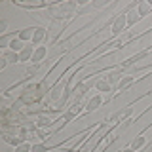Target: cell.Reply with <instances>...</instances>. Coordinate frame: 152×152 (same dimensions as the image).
<instances>
[{
	"mask_svg": "<svg viewBox=\"0 0 152 152\" xmlns=\"http://www.w3.org/2000/svg\"><path fill=\"white\" fill-rule=\"evenodd\" d=\"M126 23H127L126 15H120V17L116 19V23H114V27H112V32H114V34H120V32H122V28L126 27Z\"/></svg>",
	"mask_w": 152,
	"mask_h": 152,
	"instance_id": "obj_1",
	"label": "cell"
},
{
	"mask_svg": "<svg viewBox=\"0 0 152 152\" xmlns=\"http://www.w3.org/2000/svg\"><path fill=\"white\" fill-rule=\"evenodd\" d=\"M32 55H34V50H32V46H25V48L21 50V53H19L21 61H28V59H32Z\"/></svg>",
	"mask_w": 152,
	"mask_h": 152,
	"instance_id": "obj_2",
	"label": "cell"
},
{
	"mask_svg": "<svg viewBox=\"0 0 152 152\" xmlns=\"http://www.w3.org/2000/svg\"><path fill=\"white\" fill-rule=\"evenodd\" d=\"M32 36H34V28H23V31L19 32L17 38H19L21 42H23V40H31V42H32Z\"/></svg>",
	"mask_w": 152,
	"mask_h": 152,
	"instance_id": "obj_3",
	"label": "cell"
},
{
	"mask_svg": "<svg viewBox=\"0 0 152 152\" xmlns=\"http://www.w3.org/2000/svg\"><path fill=\"white\" fill-rule=\"evenodd\" d=\"M46 36V31L44 28H34V36H32V44H40Z\"/></svg>",
	"mask_w": 152,
	"mask_h": 152,
	"instance_id": "obj_4",
	"label": "cell"
},
{
	"mask_svg": "<svg viewBox=\"0 0 152 152\" xmlns=\"http://www.w3.org/2000/svg\"><path fill=\"white\" fill-rule=\"evenodd\" d=\"M10 48H12V51H15V53H21V50L25 46H23V42L19 40V38H13V40L10 42Z\"/></svg>",
	"mask_w": 152,
	"mask_h": 152,
	"instance_id": "obj_5",
	"label": "cell"
},
{
	"mask_svg": "<svg viewBox=\"0 0 152 152\" xmlns=\"http://www.w3.org/2000/svg\"><path fill=\"white\" fill-rule=\"evenodd\" d=\"M101 95H95L93 99H89V103H88V110H95V108H99V104H101Z\"/></svg>",
	"mask_w": 152,
	"mask_h": 152,
	"instance_id": "obj_6",
	"label": "cell"
},
{
	"mask_svg": "<svg viewBox=\"0 0 152 152\" xmlns=\"http://www.w3.org/2000/svg\"><path fill=\"white\" fill-rule=\"evenodd\" d=\"M44 55H46V46H40V48L34 51V55H32V61H34V63H38V61H40Z\"/></svg>",
	"mask_w": 152,
	"mask_h": 152,
	"instance_id": "obj_7",
	"label": "cell"
},
{
	"mask_svg": "<svg viewBox=\"0 0 152 152\" xmlns=\"http://www.w3.org/2000/svg\"><path fill=\"white\" fill-rule=\"evenodd\" d=\"M4 59H6L8 63H17V61H21V57H19V53H15V51H10V53L4 55Z\"/></svg>",
	"mask_w": 152,
	"mask_h": 152,
	"instance_id": "obj_8",
	"label": "cell"
},
{
	"mask_svg": "<svg viewBox=\"0 0 152 152\" xmlns=\"http://www.w3.org/2000/svg\"><path fill=\"white\" fill-rule=\"evenodd\" d=\"M95 88L99 89V91H110V84L107 82V80H101V82L95 84Z\"/></svg>",
	"mask_w": 152,
	"mask_h": 152,
	"instance_id": "obj_9",
	"label": "cell"
},
{
	"mask_svg": "<svg viewBox=\"0 0 152 152\" xmlns=\"http://www.w3.org/2000/svg\"><path fill=\"white\" fill-rule=\"evenodd\" d=\"M36 126H38V127H50V126H51V120H50L48 116H40V118H38V124H36Z\"/></svg>",
	"mask_w": 152,
	"mask_h": 152,
	"instance_id": "obj_10",
	"label": "cell"
},
{
	"mask_svg": "<svg viewBox=\"0 0 152 152\" xmlns=\"http://www.w3.org/2000/svg\"><path fill=\"white\" fill-rule=\"evenodd\" d=\"M150 10V4H146V2H141L139 4V8H137V13L139 15H146V12Z\"/></svg>",
	"mask_w": 152,
	"mask_h": 152,
	"instance_id": "obj_11",
	"label": "cell"
},
{
	"mask_svg": "<svg viewBox=\"0 0 152 152\" xmlns=\"http://www.w3.org/2000/svg\"><path fill=\"white\" fill-rule=\"evenodd\" d=\"M145 142H146V139H145V137H137V139H135V141H133V145H131V148H133V150H137V148H141V146H142V145H145Z\"/></svg>",
	"mask_w": 152,
	"mask_h": 152,
	"instance_id": "obj_12",
	"label": "cell"
},
{
	"mask_svg": "<svg viewBox=\"0 0 152 152\" xmlns=\"http://www.w3.org/2000/svg\"><path fill=\"white\" fill-rule=\"evenodd\" d=\"M32 150V146L28 145V142H25V145H19V146H15V152H31Z\"/></svg>",
	"mask_w": 152,
	"mask_h": 152,
	"instance_id": "obj_13",
	"label": "cell"
},
{
	"mask_svg": "<svg viewBox=\"0 0 152 152\" xmlns=\"http://www.w3.org/2000/svg\"><path fill=\"white\" fill-rule=\"evenodd\" d=\"M131 82H133V76H126V78H122V80H120V89H122V88H127Z\"/></svg>",
	"mask_w": 152,
	"mask_h": 152,
	"instance_id": "obj_14",
	"label": "cell"
},
{
	"mask_svg": "<svg viewBox=\"0 0 152 152\" xmlns=\"http://www.w3.org/2000/svg\"><path fill=\"white\" fill-rule=\"evenodd\" d=\"M120 80V76H118V72H112V74H108V78H107V82L110 84V82H118Z\"/></svg>",
	"mask_w": 152,
	"mask_h": 152,
	"instance_id": "obj_15",
	"label": "cell"
},
{
	"mask_svg": "<svg viewBox=\"0 0 152 152\" xmlns=\"http://www.w3.org/2000/svg\"><path fill=\"white\" fill-rule=\"evenodd\" d=\"M32 152H46V146L40 145V142H38V145H32Z\"/></svg>",
	"mask_w": 152,
	"mask_h": 152,
	"instance_id": "obj_16",
	"label": "cell"
},
{
	"mask_svg": "<svg viewBox=\"0 0 152 152\" xmlns=\"http://www.w3.org/2000/svg\"><path fill=\"white\" fill-rule=\"evenodd\" d=\"M80 112H82V104H74V107L70 108V114H72V116L74 114H80Z\"/></svg>",
	"mask_w": 152,
	"mask_h": 152,
	"instance_id": "obj_17",
	"label": "cell"
},
{
	"mask_svg": "<svg viewBox=\"0 0 152 152\" xmlns=\"http://www.w3.org/2000/svg\"><path fill=\"white\" fill-rule=\"evenodd\" d=\"M137 15H139V13H137V12H131V13H129V17H127V23H129V25H131V23H135Z\"/></svg>",
	"mask_w": 152,
	"mask_h": 152,
	"instance_id": "obj_18",
	"label": "cell"
},
{
	"mask_svg": "<svg viewBox=\"0 0 152 152\" xmlns=\"http://www.w3.org/2000/svg\"><path fill=\"white\" fill-rule=\"evenodd\" d=\"M84 89H86L84 84H78V86H76V93H84Z\"/></svg>",
	"mask_w": 152,
	"mask_h": 152,
	"instance_id": "obj_19",
	"label": "cell"
},
{
	"mask_svg": "<svg viewBox=\"0 0 152 152\" xmlns=\"http://www.w3.org/2000/svg\"><path fill=\"white\" fill-rule=\"evenodd\" d=\"M38 137H40V139H46V137H48V133L40 129V131H38Z\"/></svg>",
	"mask_w": 152,
	"mask_h": 152,
	"instance_id": "obj_20",
	"label": "cell"
},
{
	"mask_svg": "<svg viewBox=\"0 0 152 152\" xmlns=\"http://www.w3.org/2000/svg\"><path fill=\"white\" fill-rule=\"evenodd\" d=\"M0 32H6V21L0 23Z\"/></svg>",
	"mask_w": 152,
	"mask_h": 152,
	"instance_id": "obj_21",
	"label": "cell"
},
{
	"mask_svg": "<svg viewBox=\"0 0 152 152\" xmlns=\"http://www.w3.org/2000/svg\"><path fill=\"white\" fill-rule=\"evenodd\" d=\"M6 65H8L6 59H0V69H6Z\"/></svg>",
	"mask_w": 152,
	"mask_h": 152,
	"instance_id": "obj_22",
	"label": "cell"
},
{
	"mask_svg": "<svg viewBox=\"0 0 152 152\" xmlns=\"http://www.w3.org/2000/svg\"><path fill=\"white\" fill-rule=\"evenodd\" d=\"M124 152H133V148H126V150H124Z\"/></svg>",
	"mask_w": 152,
	"mask_h": 152,
	"instance_id": "obj_23",
	"label": "cell"
}]
</instances>
